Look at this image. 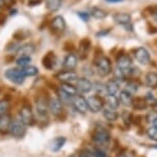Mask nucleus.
<instances>
[{
  "mask_svg": "<svg viewBox=\"0 0 157 157\" xmlns=\"http://www.w3.org/2000/svg\"><path fill=\"white\" fill-rule=\"evenodd\" d=\"M96 70H97V73L99 74L101 77L108 76L112 71V65H111L110 60H109L107 57H105V56H102V57H100L99 59H97Z\"/></svg>",
  "mask_w": 157,
  "mask_h": 157,
  "instance_id": "f257e3e1",
  "label": "nucleus"
},
{
  "mask_svg": "<svg viewBox=\"0 0 157 157\" xmlns=\"http://www.w3.org/2000/svg\"><path fill=\"white\" fill-rule=\"evenodd\" d=\"M35 112L39 119H47L48 116V105H47V101L42 97H39L36 99L35 103Z\"/></svg>",
  "mask_w": 157,
  "mask_h": 157,
  "instance_id": "f03ea898",
  "label": "nucleus"
},
{
  "mask_svg": "<svg viewBox=\"0 0 157 157\" xmlns=\"http://www.w3.org/2000/svg\"><path fill=\"white\" fill-rule=\"evenodd\" d=\"M110 140H111L110 132L104 128L97 129L93 136V141L98 146H107Z\"/></svg>",
  "mask_w": 157,
  "mask_h": 157,
  "instance_id": "7ed1b4c3",
  "label": "nucleus"
},
{
  "mask_svg": "<svg viewBox=\"0 0 157 157\" xmlns=\"http://www.w3.org/2000/svg\"><path fill=\"white\" fill-rule=\"evenodd\" d=\"M5 77H6L10 81L13 82V83H16V84H23L26 78V77L23 75L22 69H17V68H10V69L6 70Z\"/></svg>",
  "mask_w": 157,
  "mask_h": 157,
  "instance_id": "20e7f679",
  "label": "nucleus"
},
{
  "mask_svg": "<svg viewBox=\"0 0 157 157\" xmlns=\"http://www.w3.org/2000/svg\"><path fill=\"white\" fill-rule=\"evenodd\" d=\"M8 132L14 138H23L26 134V125L20 119H14L11 121Z\"/></svg>",
  "mask_w": 157,
  "mask_h": 157,
  "instance_id": "39448f33",
  "label": "nucleus"
},
{
  "mask_svg": "<svg viewBox=\"0 0 157 157\" xmlns=\"http://www.w3.org/2000/svg\"><path fill=\"white\" fill-rule=\"evenodd\" d=\"M22 122L27 125H32L34 123V114L29 106H24L20 110V118Z\"/></svg>",
  "mask_w": 157,
  "mask_h": 157,
  "instance_id": "423d86ee",
  "label": "nucleus"
},
{
  "mask_svg": "<svg viewBox=\"0 0 157 157\" xmlns=\"http://www.w3.org/2000/svg\"><path fill=\"white\" fill-rule=\"evenodd\" d=\"M48 105V111L52 113L54 116H58L62 113L63 111V104H62L60 98L58 97H52L47 102Z\"/></svg>",
  "mask_w": 157,
  "mask_h": 157,
  "instance_id": "0eeeda50",
  "label": "nucleus"
},
{
  "mask_svg": "<svg viewBox=\"0 0 157 157\" xmlns=\"http://www.w3.org/2000/svg\"><path fill=\"white\" fill-rule=\"evenodd\" d=\"M86 102H87L88 109H90L91 112H94V113H97V112H99L103 109L104 101L102 98L99 96L88 97L86 99Z\"/></svg>",
  "mask_w": 157,
  "mask_h": 157,
  "instance_id": "6e6552de",
  "label": "nucleus"
},
{
  "mask_svg": "<svg viewBox=\"0 0 157 157\" xmlns=\"http://www.w3.org/2000/svg\"><path fill=\"white\" fill-rule=\"evenodd\" d=\"M72 105L74 109L79 112L81 114H84L86 113V111L88 110V107H87V102H86V99L82 96H75L73 97L72 99Z\"/></svg>",
  "mask_w": 157,
  "mask_h": 157,
  "instance_id": "1a4fd4ad",
  "label": "nucleus"
},
{
  "mask_svg": "<svg viewBox=\"0 0 157 157\" xmlns=\"http://www.w3.org/2000/svg\"><path fill=\"white\" fill-rule=\"evenodd\" d=\"M134 56H135L136 60H137L139 63H141L142 65H148L151 61L149 52L143 46L138 47V48L135 50Z\"/></svg>",
  "mask_w": 157,
  "mask_h": 157,
  "instance_id": "9d476101",
  "label": "nucleus"
},
{
  "mask_svg": "<svg viewBox=\"0 0 157 157\" xmlns=\"http://www.w3.org/2000/svg\"><path fill=\"white\" fill-rule=\"evenodd\" d=\"M57 78L60 81L63 82V83H70V82L77 80V79H78V75H77V73L74 72V71L64 70L57 74Z\"/></svg>",
  "mask_w": 157,
  "mask_h": 157,
  "instance_id": "9b49d317",
  "label": "nucleus"
},
{
  "mask_svg": "<svg viewBox=\"0 0 157 157\" xmlns=\"http://www.w3.org/2000/svg\"><path fill=\"white\" fill-rule=\"evenodd\" d=\"M77 63H78V58H77V56L72 54V52H70V54H68L66 57L64 58V61H63L64 70L73 71L76 68Z\"/></svg>",
  "mask_w": 157,
  "mask_h": 157,
  "instance_id": "f8f14e48",
  "label": "nucleus"
},
{
  "mask_svg": "<svg viewBox=\"0 0 157 157\" xmlns=\"http://www.w3.org/2000/svg\"><path fill=\"white\" fill-rule=\"evenodd\" d=\"M76 88L81 94H87L93 90V83L87 78H79L76 82Z\"/></svg>",
  "mask_w": 157,
  "mask_h": 157,
  "instance_id": "ddd939ff",
  "label": "nucleus"
},
{
  "mask_svg": "<svg viewBox=\"0 0 157 157\" xmlns=\"http://www.w3.org/2000/svg\"><path fill=\"white\" fill-rule=\"evenodd\" d=\"M132 65V60L128 55H120L117 57V68L120 70H128Z\"/></svg>",
  "mask_w": 157,
  "mask_h": 157,
  "instance_id": "4468645a",
  "label": "nucleus"
},
{
  "mask_svg": "<svg viewBox=\"0 0 157 157\" xmlns=\"http://www.w3.org/2000/svg\"><path fill=\"white\" fill-rule=\"evenodd\" d=\"M50 25H52V28L54 30L58 32H63L66 29V21H65L64 17L56 16L50 22Z\"/></svg>",
  "mask_w": 157,
  "mask_h": 157,
  "instance_id": "2eb2a0df",
  "label": "nucleus"
},
{
  "mask_svg": "<svg viewBox=\"0 0 157 157\" xmlns=\"http://www.w3.org/2000/svg\"><path fill=\"white\" fill-rule=\"evenodd\" d=\"M130 20H132V17H130V14H128V13H115L113 16L114 22L116 24H119V25H121V26H123V27L129 25Z\"/></svg>",
  "mask_w": 157,
  "mask_h": 157,
  "instance_id": "dca6fc26",
  "label": "nucleus"
},
{
  "mask_svg": "<svg viewBox=\"0 0 157 157\" xmlns=\"http://www.w3.org/2000/svg\"><path fill=\"white\" fill-rule=\"evenodd\" d=\"M11 121H13V119H11L10 115L5 114L0 116V132L1 134H6V132H10Z\"/></svg>",
  "mask_w": 157,
  "mask_h": 157,
  "instance_id": "f3484780",
  "label": "nucleus"
},
{
  "mask_svg": "<svg viewBox=\"0 0 157 157\" xmlns=\"http://www.w3.org/2000/svg\"><path fill=\"white\" fill-rule=\"evenodd\" d=\"M56 62H57V59H56V56L54 52H48L47 55L44 56L43 60H42V64L43 67L46 68V69H54L56 66Z\"/></svg>",
  "mask_w": 157,
  "mask_h": 157,
  "instance_id": "a211bd4d",
  "label": "nucleus"
},
{
  "mask_svg": "<svg viewBox=\"0 0 157 157\" xmlns=\"http://www.w3.org/2000/svg\"><path fill=\"white\" fill-rule=\"evenodd\" d=\"M35 52V46L34 44L32 43H28V44H24V45H21L19 47V49L17 50V54L20 56H28L30 57L32 54H34Z\"/></svg>",
  "mask_w": 157,
  "mask_h": 157,
  "instance_id": "6ab92c4d",
  "label": "nucleus"
},
{
  "mask_svg": "<svg viewBox=\"0 0 157 157\" xmlns=\"http://www.w3.org/2000/svg\"><path fill=\"white\" fill-rule=\"evenodd\" d=\"M105 88L109 96H115L118 93V90H119V82L115 80V79L109 80L107 82V84L105 85Z\"/></svg>",
  "mask_w": 157,
  "mask_h": 157,
  "instance_id": "aec40b11",
  "label": "nucleus"
},
{
  "mask_svg": "<svg viewBox=\"0 0 157 157\" xmlns=\"http://www.w3.org/2000/svg\"><path fill=\"white\" fill-rule=\"evenodd\" d=\"M119 103H121L122 105L126 106V107H129V106L132 105V94H129L128 91L126 90H121L120 94H119Z\"/></svg>",
  "mask_w": 157,
  "mask_h": 157,
  "instance_id": "412c9836",
  "label": "nucleus"
},
{
  "mask_svg": "<svg viewBox=\"0 0 157 157\" xmlns=\"http://www.w3.org/2000/svg\"><path fill=\"white\" fill-rule=\"evenodd\" d=\"M60 90L61 91H63L64 94H66L67 96H69L71 98L77 96V93H78L77 88L71 83H62L60 86Z\"/></svg>",
  "mask_w": 157,
  "mask_h": 157,
  "instance_id": "4be33fe9",
  "label": "nucleus"
},
{
  "mask_svg": "<svg viewBox=\"0 0 157 157\" xmlns=\"http://www.w3.org/2000/svg\"><path fill=\"white\" fill-rule=\"evenodd\" d=\"M62 6V0H45V7L49 13H56Z\"/></svg>",
  "mask_w": 157,
  "mask_h": 157,
  "instance_id": "5701e85b",
  "label": "nucleus"
},
{
  "mask_svg": "<svg viewBox=\"0 0 157 157\" xmlns=\"http://www.w3.org/2000/svg\"><path fill=\"white\" fill-rule=\"evenodd\" d=\"M145 83L147 86L157 88V73L156 72H149L145 76Z\"/></svg>",
  "mask_w": 157,
  "mask_h": 157,
  "instance_id": "b1692460",
  "label": "nucleus"
},
{
  "mask_svg": "<svg viewBox=\"0 0 157 157\" xmlns=\"http://www.w3.org/2000/svg\"><path fill=\"white\" fill-rule=\"evenodd\" d=\"M66 143V139L63 137H59L56 138L54 141L50 143V150L54 151V152H57V151L61 150L63 148L64 144Z\"/></svg>",
  "mask_w": 157,
  "mask_h": 157,
  "instance_id": "393cba45",
  "label": "nucleus"
},
{
  "mask_svg": "<svg viewBox=\"0 0 157 157\" xmlns=\"http://www.w3.org/2000/svg\"><path fill=\"white\" fill-rule=\"evenodd\" d=\"M105 103L107 104L108 108L112 109V110H115L119 107V100L116 96H108L105 98Z\"/></svg>",
  "mask_w": 157,
  "mask_h": 157,
  "instance_id": "a878e982",
  "label": "nucleus"
},
{
  "mask_svg": "<svg viewBox=\"0 0 157 157\" xmlns=\"http://www.w3.org/2000/svg\"><path fill=\"white\" fill-rule=\"evenodd\" d=\"M103 115L105 117L106 120L108 121H115L118 118V113L115 112L114 110H112L110 108H105L103 109Z\"/></svg>",
  "mask_w": 157,
  "mask_h": 157,
  "instance_id": "bb28decb",
  "label": "nucleus"
},
{
  "mask_svg": "<svg viewBox=\"0 0 157 157\" xmlns=\"http://www.w3.org/2000/svg\"><path fill=\"white\" fill-rule=\"evenodd\" d=\"M90 14H91V16H93L94 19H97V20H103V19H105V17H107V13H106L105 10H101V8H99V7H93V8H91Z\"/></svg>",
  "mask_w": 157,
  "mask_h": 157,
  "instance_id": "cd10ccee",
  "label": "nucleus"
},
{
  "mask_svg": "<svg viewBox=\"0 0 157 157\" xmlns=\"http://www.w3.org/2000/svg\"><path fill=\"white\" fill-rule=\"evenodd\" d=\"M22 73L25 77H31V76H35L38 74V69L34 66H27L25 68H22Z\"/></svg>",
  "mask_w": 157,
  "mask_h": 157,
  "instance_id": "c85d7f7f",
  "label": "nucleus"
},
{
  "mask_svg": "<svg viewBox=\"0 0 157 157\" xmlns=\"http://www.w3.org/2000/svg\"><path fill=\"white\" fill-rule=\"evenodd\" d=\"M31 57H28V56H21V57H19L17 59L16 63L19 67L21 68H25L29 66V64L31 63Z\"/></svg>",
  "mask_w": 157,
  "mask_h": 157,
  "instance_id": "c756f323",
  "label": "nucleus"
},
{
  "mask_svg": "<svg viewBox=\"0 0 157 157\" xmlns=\"http://www.w3.org/2000/svg\"><path fill=\"white\" fill-rule=\"evenodd\" d=\"M132 106H134L136 110H144L147 107V104L143 98H137L136 100L132 101Z\"/></svg>",
  "mask_w": 157,
  "mask_h": 157,
  "instance_id": "7c9ffc66",
  "label": "nucleus"
},
{
  "mask_svg": "<svg viewBox=\"0 0 157 157\" xmlns=\"http://www.w3.org/2000/svg\"><path fill=\"white\" fill-rule=\"evenodd\" d=\"M8 109H10V104H8L7 101L5 100L0 101V116L7 114Z\"/></svg>",
  "mask_w": 157,
  "mask_h": 157,
  "instance_id": "2f4dec72",
  "label": "nucleus"
},
{
  "mask_svg": "<svg viewBox=\"0 0 157 157\" xmlns=\"http://www.w3.org/2000/svg\"><path fill=\"white\" fill-rule=\"evenodd\" d=\"M147 134L149 136L150 139H152L154 141H157V126L153 125L148 128L147 130Z\"/></svg>",
  "mask_w": 157,
  "mask_h": 157,
  "instance_id": "473e14b6",
  "label": "nucleus"
},
{
  "mask_svg": "<svg viewBox=\"0 0 157 157\" xmlns=\"http://www.w3.org/2000/svg\"><path fill=\"white\" fill-rule=\"evenodd\" d=\"M147 13V14H150V16H156L157 14V4H154V5H149L148 7H146L143 11V13Z\"/></svg>",
  "mask_w": 157,
  "mask_h": 157,
  "instance_id": "72a5a7b5",
  "label": "nucleus"
},
{
  "mask_svg": "<svg viewBox=\"0 0 157 157\" xmlns=\"http://www.w3.org/2000/svg\"><path fill=\"white\" fill-rule=\"evenodd\" d=\"M90 47V40L86 39V38L83 39V40H81V42H80V49L84 52V54H86V52H88Z\"/></svg>",
  "mask_w": 157,
  "mask_h": 157,
  "instance_id": "f704fd0d",
  "label": "nucleus"
},
{
  "mask_svg": "<svg viewBox=\"0 0 157 157\" xmlns=\"http://www.w3.org/2000/svg\"><path fill=\"white\" fill-rule=\"evenodd\" d=\"M91 154H93V157H107V153L102 149H99V148L94 149L91 151Z\"/></svg>",
  "mask_w": 157,
  "mask_h": 157,
  "instance_id": "c9c22d12",
  "label": "nucleus"
},
{
  "mask_svg": "<svg viewBox=\"0 0 157 157\" xmlns=\"http://www.w3.org/2000/svg\"><path fill=\"white\" fill-rule=\"evenodd\" d=\"M114 76H115V80H122V79L125 77V74H124V72L122 70H120L119 68H116L114 71Z\"/></svg>",
  "mask_w": 157,
  "mask_h": 157,
  "instance_id": "e433bc0d",
  "label": "nucleus"
},
{
  "mask_svg": "<svg viewBox=\"0 0 157 157\" xmlns=\"http://www.w3.org/2000/svg\"><path fill=\"white\" fill-rule=\"evenodd\" d=\"M126 91H128L129 94H132V93H136V91L138 90V85L135 83V82H128V83L126 84Z\"/></svg>",
  "mask_w": 157,
  "mask_h": 157,
  "instance_id": "4c0bfd02",
  "label": "nucleus"
},
{
  "mask_svg": "<svg viewBox=\"0 0 157 157\" xmlns=\"http://www.w3.org/2000/svg\"><path fill=\"white\" fill-rule=\"evenodd\" d=\"M77 16H78L80 19L83 21V22H88V20H90V14L88 13H84V11H78L77 13Z\"/></svg>",
  "mask_w": 157,
  "mask_h": 157,
  "instance_id": "58836bf2",
  "label": "nucleus"
},
{
  "mask_svg": "<svg viewBox=\"0 0 157 157\" xmlns=\"http://www.w3.org/2000/svg\"><path fill=\"white\" fill-rule=\"evenodd\" d=\"M78 157H93V154L88 150H81L78 153Z\"/></svg>",
  "mask_w": 157,
  "mask_h": 157,
  "instance_id": "ea45409f",
  "label": "nucleus"
},
{
  "mask_svg": "<svg viewBox=\"0 0 157 157\" xmlns=\"http://www.w3.org/2000/svg\"><path fill=\"white\" fill-rule=\"evenodd\" d=\"M93 88H94V90H97L98 93H103L104 90H106L105 86L102 84V83H94V85H93Z\"/></svg>",
  "mask_w": 157,
  "mask_h": 157,
  "instance_id": "a19ab883",
  "label": "nucleus"
},
{
  "mask_svg": "<svg viewBox=\"0 0 157 157\" xmlns=\"http://www.w3.org/2000/svg\"><path fill=\"white\" fill-rule=\"evenodd\" d=\"M123 120H124V122H125L126 124H129L130 120H132V115H130L129 113H127L126 111H124V113H123Z\"/></svg>",
  "mask_w": 157,
  "mask_h": 157,
  "instance_id": "79ce46f5",
  "label": "nucleus"
},
{
  "mask_svg": "<svg viewBox=\"0 0 157 157\" xmlns=\"http://www.w3.org/2000/svg\"><path fill=\"white\" fill-rule=\"evenodd\" d=\"M156 117H157L156 113H154V112H150V113L148 114V116H147L148 122H154V120L156 119Z\"/></svg>",
  "mask_w": 157,
  "mask_h": 157,
  "instance_id": "37998d69",
  "label": "nucleus"
},
{
  "mask_svg": "<svg viewBox=\"0 0 157 157\" xmlns=\"http://www.w3.org/2000/svg\"><path fill=\"white\" fill-rule=\"evenodd\" d=\"M42 0H28L29 6H36L37 4H40Z\"/></svg>",
  "mask_w": 157,
  "mask_h": 157,
  "instance_id": "c03bdc74",
  "label": "nucleus"
},
{
  "mask_svg": "<svg viewBox=\"0 0 157 157\" xmlns=\"http://www.w3.org/2000/svg\"><path fill=\"white\" fill-rule=\"evenodd\" d=\"M109 32H110V29H107L106 31H100L97 33V36L98 37H101V36H105V35H107Z\"/></svg>",
  "mask_w": 157,
  "mask_h": 157,
  "instance_id": "a18cd8bd",
  "label": "nucleus"
},
{
  "mask_svg": "<svg viewBox=\"0 0 157 157\" xmlns=\"http://www.w3.org/2000/svg\"><path fill=\"white\" fill-rule=\"evenodd\" d=\"M109 3H118V2H122L123 0H106Z\"/></svg>",
  "mask_w": 157,
  "mask_h": 157,
  "instance_id": "49530a36",
  "label": "nucleus"
},
{
  "mask_svg": "<svg viewBox=\"0 0 157 157\" xmlns=\"http://www.w3.org/2000/svg\"><path fill=\"white\" fill-rule=\"evenodd\" d=\"M5 1L4 0H0V8H3L4 6H5Z\"/></svg>",
  "mask_w": 157,
  "mask_h": 157,
  "instance_id": "de8ad7c7",
  "label": "nucleus"
},
{
  "mask_svg": "<svg viewBox=\"0 0 157 157\" xmlns=\"http://www.w3.org/2000/svg\"><path fill=\"white\" fill-rule=\"evenodd\" d=\"M118 157H128V156H127V155H125V154H120V155L118 156Z\"/></svg>",
  "mask_w": 157,
  "mask_h": 157,
  "instance_id": "09e8293b",
  "label": "nucleus"
},
{
  "mask_svg": "<svg viewBox=\"0 0 157 157\" xmlns=\"http://www.w3.org/2000/svg\"><path fill=\"white\" fill-rule=\"evenodd\" d=\"M153 123H154V125H155V126H157V117H156V119L154 120V122H153Z\"/></svg>",
  "mask_w": 157,
  "mask_h": 157,
  "instance_id": "8fccbe9b",
  "label": "nucleus"
},
{
  "mask_svg": "<svg viewBox=\"0 0 157 157\" xmlns=\"http://www.w3.org/2000/svg\"><path fill=\"white\" fill-rule=\"evenodd\" d=\"M4 1H5V3H10V2H11L13 0H4Z\"/></svg>",
  "mask_w": 157,
  "mask_h": 157,
  "instance_id": "3c124183",
  "label": "nucleus"
},
{
  "mask_svg": "<svg viewBox=\"0 0 157 157\" xmlns=\"http://www.w3.org/2000/svg\"><path fill=\"white\" fill-rule=\"evenodd\" d=\"M153 17H154V20H155V22H157V14H156V16H154Z\"/></svg>",
  "mask_w": 157,
  "mask_h": 157,
  "instance_id": "603ef678",
  "label": "nucleus"
},
{
  "mask_svg": "<svg viewBox=\"0 0 157 157\" xmlns=\"http://www.w3.org/2000/svg\"><path fill=\"white\" fill-rule=\"evenodd\" d=\"M70 157H73V156H70Z\"/></svg>",
  "mask_w": 157,
  "mask_h": 157,
  "instance_id": "864d4df0",
  "label": "nucleus"
}]
</instances>
